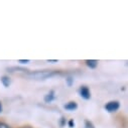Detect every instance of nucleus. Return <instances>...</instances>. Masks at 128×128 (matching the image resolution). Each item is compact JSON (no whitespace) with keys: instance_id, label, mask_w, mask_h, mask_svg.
<instances>
[{"instance_id":"1","label":"nucleus","mask_w":128,"mask_h":128,"mask_svg":"<svg viewBox=\"0 0 128 128\" xmlns=\"http://www.w3.org/2000/svg\"><path fill=\"white\" fill-rule=\"evenodd\" d=\"M58 75H62V71H52V70H44V71H29L27 73H25L23 76L30 79V80H36V81H44L46 79L58 76Z\"/></svg>"},{"instance_id":"2","label":"nucleus","mask_w":128,"mask_h":128,"mask_svg":"<svg viewBox=\"0 0 128 128\" xmlns=\"http://www.w3.org/2000/svg\"><path fill=\"white\" fill-rule=\"evenodd\" d=\"M104 107L106 111H108L109 113H113V112H116L120 108V103L118 101H109L108 103H106Z\"/></svg>"},{"instance_id":"3","label":"nucleus","mask_w":128,"mask_h":128,"mask_svg":"<svg viewBox=\"0 0 128 128\" xmlns=\"http://www.w3.org/2000/svg\"><path fill=\"white\" fill-rule=\"evenodd\" d=\"M79 94H80L81 97L83 99H85V100L91 99V91H90V89L87 86H82L79 89Z\"/></svg>"},{"instance_id":"4","label":"nucleus","mask_w":128,"mask_h":128,"mask_svg":"<svg viewBox=\"0 0 128 128\" xmlns=\"http://www.w3.org/2000/svg\"><path fill=\"white\" fill-rule=\"evenodd\" d=\"M56 92L54 91V90H50L46 96H44V101L46 102V103H50V102H52L54 100V98H56Z\"/></svg>"},{"instance_id":"5","label":"nucleus","mask_w":128,"mask_h":128,"mask_svg":"<svg viewBox=\"0 0 128 128\" xmlns=\"http://www.w3.org/2000/svg\"><path fill=\"white\" fill-rule=\"evenodd\" d=\"M67 111H75L78 109V104L75 102V101H71V102H68L65 106H64Z\"/></svg>"},{"instance_id":"6","label":"nucleus","mask_w":128,"mask_h":128,"mask_svg":"<svg viewBox=\"0 0 128 128\" xmlns=\"http://www.w3.org/2000/svg\"><path fill=\"white\" fill-rule=\"evenodd\" d=\"M85 62H86L87 67H89L90 69H96V68H97V66H98L99 62L97 60H87Z\"/></svg>"},{"instance_id":"7","label":"nucleus","mask_w":128,"mask_h":128,"mask_svg":"<svg viewBox=\"0 0 128 128\" xmlns=\"http://www.w3.org/2000/svg\"><path fill=\"white\" fill-rule=\"evenodd\" d=\"M0 81H1L2 85H3L5 88L9 87L10 84H11V80H10V78L7 77V76H3V77H1V78H0Z\"/></svg>"},{"instance_id":"8","label":"nucleus","mask_w":128,"mask_h":128,"mask_svg":"<svg viewBox=\"0 0 128 128\" xmlns=\"http://www.w3.org/2000/svg\"><path fill=\"white\" fill-rule=\"evenodd\" d=\"M84 128H95V126H94V124H93L92 121L86 119L84 121Z\"/></svg>"},{"instance_id":"9","label":"nucleus","mask_w":128,"mask_h":128,"mask_svg":"<svg viewBox=\"0 0 128 128\" xmlns=\"http://www.w3.org/2000/svg\"><path fill=\"white\" fill-rule=\"evenodd\" d=\"M66 82H67V85L69 87H71L73 84H74V78L73 77H67L66 78Z\"/></svg>"},{"instance_id":"10","label":"nucleus","mask_w":128,"mask_h":128,"mask_svg":"<svg viewBox=\"0 0 128 128\" xmlns=\"http://www.w3.org/2000/svg\"><path fill=\"white\" fill-rule=\"evenodd\" d=\"M0 128H12V127L10 125H8L7 123H5V122L0 121Z\"/></svg>"},{"instance_id":"11","label":"nucleus","mask_w":128,"mask_h":128,"mask_svg":"<svg viewBox=\"0 0 128 128\" xmlns=\"http://www.w3.org/2000/svg\"><path fill=\"white\" fill-rule=\"evenodd\" d=\"M68 125H69L70 128H74L75 127V121H74V119H70L69 122H68Z\"/></svg>"},{"instance_id":"12","label":"nucleus","mask_w":128,"mask_h":128,"mask_svg":"<svg viewBox=\"0 0 128 128\" xmlns=\"http://www.w3.org/2000/svg\"><path fill=\"white\" fill-rule=\"evenodd\" d=\"M60 124L62 127L66 125V118H65V117H62V118H60Z\"/></svg>"},{"instance_id":"13","label":"nucleus","mask_w":128,"mask_h":128,"mask_svg":"<svg viewBox=\"0 0 128 128\" xmlns=\"http://www.w3.org/2000/svg\"><path fill=\"white\" fill-rule=\"evenodd\" d=\"M30 60H18V62H20V64H28Z\"/></svg>"},{"instance_id":"14","label":"nucleus","mask_w":128,"mask_h":128,"mask_svg":"<svg viewBox=\"0 0 128 128\" xmlns=\"http://www.w3.org/2000/svg\"><path fill=\"white\" fill-rule=\"evenodd\" d=\"M2 111H3V106H2V102L0 101V113H2Z\"/></svg>"},{"instance_id":"15","label":"nucleus","mask_w":128,"mask_h":128,"mask_svg":"<svg viewBox=\"0 0 128 128\" xmlns=\"http://www.w3.org/2000/svg\"><path fill=\"white\" fill-rule=\"evenodd\" d=\"M48 62H58V60H48Z\"/></svg>"},{"instance_id":"16","label":"nucleus","mask_w":128,"mask_h":128,"mask_svg":"<svg viewBox=\"0 0 128 128\" xmlns=\"http://www.w3.org/2000/svg\"><path fill=\"white\" fill-rule=\"evenodd\" d=\"M19 128H32V127H31V126H21Z\"/></svg>"}]
</instances>
